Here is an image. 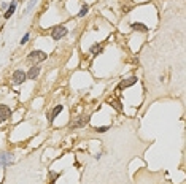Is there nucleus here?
<instances>
[{
  "label": "nucleus",
  "instance_id": "obj_1",
  "mask_svg": "<svg viewBox=\"0 0 186 184\" xmlns=\"http://www.w3.org/2000/svg\"><path fill=\"white\" fill-rule=\"evenodd\" d=\"M46 57V54L43 52V51H32L30 54H29V60L30 62H34V63H38V62H43Z\"/></svg>",
  "mask_w": 186,
  "mask_h": 184
},
{
  "label": "nucleus",
  "instance_id": "obj_2",
  "mask_svg": "<svg viewBox=\"0 0 186 184\" xmlns=\"http://www.w3.org/2000/svg\"><path fill=\"white\" fill-rule=\"evenodd\" d=\"M67 35V27L65 25H57L53 29V38L54 40H61L62 36Z\"/></svg>",
  "mask_w": 186,
  "mask_h": 184
},
{
  "label": "nucleus",
  "instance_id": "obj_3",
  "mask_svg": "<svg viewBox=\"0 0 186 184\" xmlns=\"http://www.w3.org/2000/svg\"><path fill=\"white\" fill-rule=\"evenodd\" d=\"M10 163H13V154H10V152L0 154V167H8Z\"/></svg>",
  "mask_w": 186,
  "mask_h": 184
},
{
  "label": "nucleus",
  "instance_id": "obj_4",
  "mask_svg": "<svg viewBox=\"0 0 186 184\" xmlns=\"http://www.w3.org/2000/svg\"><path fill=\"white\" fill-rule=\"evenodd\" d=\"M26 73L22 71V70H16L14 73H13V76H11V79H13V82L14 84H21V82H24L26 81Z\"/></svg>",
  "mask_w": 186,
  "mask_h": 184
},
{
  "label": "nucleus",
  "instance_id": "obj_5",
  "mask_svg": "<svg viewBox=\"0 0 186 184\" xmlns=\"http://www.w3.org/2000/svg\"><path fill=\"white\" fill-rule=\"evenodd\" d=\"M11 116V111L6 105H0V122H5L8 117Z\"/></svg>",
  "mask_w": 186,
  "mask_h": 184
},
{
  "label": "nucleus",
  "instance_id": "obj_6",
  "mask_svg": "<svg viewBox=\"0 0 186 184\" xmlns=\"http://www.w3.org/2000/svg\"><path fill=\"white\" fill-rule=\"evenodd\" d=\"M88 122H89V116H81V117L78 119V121L72 122V124H70V127H72V128H80V127H85Z\"/></svg>",
  "mask_w": 186,
  "mask_h": 184
},
{
  "label": "nucleus",
  "instance_id": "obj_7",
  "mask_svg": "<svg viewBox=\"0 0 186 184\" xmlns=\"http://www.w3.org/2000/svg\"><path fill=\"white\" fill-rule=\"evenodd\" d=\"M38 73H40V67H32L30 70H29V73H27V78L29 79H35L37 76H38Z\"/></svg>",
  "mask_w": 186,
  "mask_h": 184
},
{
  "label": "nucleus",
  "instance_id": "obj_8",
  "mask_svg": "<svg viewBox=\"0 0 186 184\" xmlns=\"http://www.w3.org/2000/svg\"><path fill=\"white\" fill-rule=\"evenodd\" d=\"M137 82V76H131V78H127L126 81L121 82V87H129V86H132Z\"/></svg>",
  "mask_w": 186,
  "mask_h": 184
},
{
  "label": "nucleus",
  "instance_id": "obj_9",
  "mask_svg": "<svg viewBox=\"0 0 186 184\" xmlns=\"http://www.w3.org/2000/svg\"><path fill=\"white\" fill-rule=\"evenodd\" d=\"M62 109H64V106H62V105H57V106H56V108L53 109V111H51V117H49V121H54V117L57 116V114L62 111Z\"/></svg>",
  "mask_w": 186,
  "mask_h": 184
},
{
  "label": "nucleus",
  "instance_id": "obj_10",
  "mask_svg": "<svg viewBox=\"0 0 186 184\" xmlns=\"http://www.w3.org/2000/svg\"><path fill=\"white\" fill-rule=\"evenodd\" d=\"M132 29L140 30V32H146V30H148V27H146L145 24H140V22H134V24H132Z\"/></svg>",
  "mask_w": 186,
  "mask_h": 184
},
{
  "label": "nucleus",
  "instance_id": "obj_11",
  "mask_svg": "<svg viewBox=\"0 0 186 184\" xmlns=\"http://www.w3.org/2000/svg\"><path fill=\"white\" fill-rule=\"evenodd\" d=\"M14 10H16V2H11L10 8H8V10H6V13H5V17H6V19H8V17H10V16H13Z\"/></svg>",
  "mask_w": 186,
  "mask_h": 184
},
{
  "label": "nucleus",
  "instance_id": "obj_12",
  "mask_svg": "<svg viewBox=\"0 0 186 184\" xmlns=\"http://www.w3.org/2000/svg\"><path fill=\"white\" fill-rule=\"evenodd\" d=\"M102 52V46L100 44H94L91 48V54H94V56H97V54H100Z\"/></svg>",
  "mask_w": 186,
  "mask_h": 184
},
{
  "label": "nucleus",
  "instance_id": "obj_13",
  "mask_svg": "<svg viewBox=\"0 0 186 184\" xmlns=\"http://www.w3.org/2000/svg\"><path fill=\"white\" fill-rule=\"evenodd\" d=\"M86 13H88V5H85V6L81 8V11H80V14H78V16H85Z\"/></svg>",
  "mask_w": 186,
  "mask_h": 184
},
{
  "label": "nucleus",
  "instance_id": "obj_14",
  "mask_svg": "<svg viewBox=\"0 0 186 184\" xmlns=\"http://www.w3.org/2000/svg\"><path fill=\"white\" fill-rule=\"evenodd\" d=\"M96 130H97L99 133H104V132H107V130H108V127H97Z\"/></svg>",
  "mask_w": 186,
  "mask_h": 184
},
{
  "label": "nucleus",
  "instance_id": "obj_15",
  "mask_svg": "<svg viewBox=\"0 0 186 184\" xmlns=\"http://www.w3.org/2000/svg\"><path fill=\"white\" fill-rule=\"evenodd\" d=\"M27 40H29V33H26V35L22 36V40H21V44H24V43H27Z\"/></svg>",
  "mask_w": 186,
  "mask_h": 184
},
{
  "label": "nucleus",
  "instance_id": "obj_16",
  "mask_svg": "<svg viewBox=\"0 0 186 184\" xmlns=\"http://www.w3.org/2000/svg\"><path fill=\"white\" fill-rule=\"evenodd\" d=\"M113 106L118 109V111H121V106H119V103H118V102H113Z\"/></svg>",
  "mask_w": 186,
  "mask_h": 184
}]
</instances>
